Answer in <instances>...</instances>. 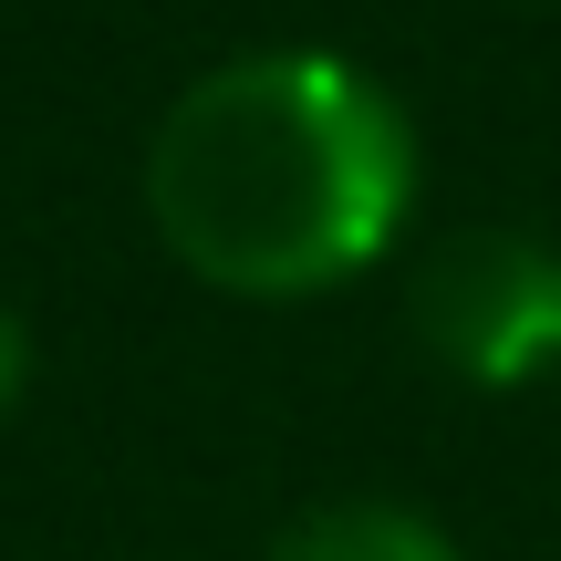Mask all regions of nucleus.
Segmentation results:
<instances>
[{"instance_id": "4", "label": "nucleus", "mask_w": 561, "mask_h": 561, "mask_svg": "<svg viewBox=\"0 0 561 561\" xmlns=\"http://www.w3.org/2000/svg\"><path fill=\"white\" fill-rule=\"evenodd\" d=\"M21 385H32V333H21V312L0 301V416L21 405Z\"/></svg>"}, {"instance_id": "1", "label": "nucleus", "mask_w": 561, "mask_h": 561, "mask_svg": "<svg viewBox=\"0 0 561 561\" xmlns=\"http://www.w3.org/2000/svg\"><path fill=\"white\" fill-rule=\"evenodd\" d=\"M416 208V125L322 42L229 53L146 136V219L208 291L312 301L375 271Z\"/></svg>"}, {"instance_id": "3", "label": "nucleus", "mask_w": 561, "mask_h": 561, "mask_svg": "<svg viewBox=\"0 0 561 561\" xmlns=\"http://www.w3.org/2000/svg\"><path fill=\"white\" fill-rule=\"evenodd\" d=\"M271 561H458V541L405 500H322L271 541Z\"/></svg>"}, {"instance_id": "2", "label": "nucleus", "mask_w": 561, "mask_h": 561, "mask_svg": "<svg viewBox=\"0 0 561 561\" xmlns=\"http://www.w3.org/2000/svg\"><path fill=\"white\" fill-rule=\"evenodd\" d=\"M416 343L458 385H541L561 364V250L541 229H458L416 271Z\"/></svg>"}]
</instances>
